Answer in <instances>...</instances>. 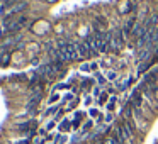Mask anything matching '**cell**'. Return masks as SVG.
<instances>
[{"label": "cell", "mask_w": 158, "mask_h": 144, "mask_svg": "<svg viewBox=\"0 0 158 144\" xmlns=\"http://www.w3.org/2000/svg\"><path fill=\"white\" fill-rule=\"evenodd\" d=\"M90 103H92V98H90V97H87V98H85V105H90Z\"/></svg>", "instance_id": "obj_11"}, {"label": "cell", "mask_w": 158, "mask_h": 144, "mask_svg": "<svg viewBox=\"0 0 158 144\" xmlns=\"http://www.w3.org/2000/svg\"><path fill=\"white\" fill-rule=\"evenodd\" d=\"M90 115H92V117H97V115H99V112H97L95 109H92V110H90ZM99 117H100V115H99Z\"/></svg>", "instance_id": "obj_8"}, {"label": "cell", "mask_w": 158, "mask_h": 144, "mask_svg": "<svg viewBox=\"0 0 158 144\" xmlns=\"http://www.w3.org/2000/svg\"><path fill=\"white\" fill-rule=\"evenodd\" d=\"M97 80H99V83H106V80H104V76H99V75H97Z\"/></svg>", "instance_id": "obj_10"}, {"label": "cell", "mask_w": 158, "mask_h": 144, "mask_svg": "<svg viewBox=\"0 0 158 144\" xmlns=\"http://www.w3.org/2000/svg\"><path fill=\"white\" fill-rule=\"evenodd\" d=\"M150 53H151V49H148V48L141 49L139 54H138V59H139V61H144V59H146L148 56H150Z\"/></svg>", "instance_id": "obj_3"}, {"label": "cell", "mask_w": 158, "mask_h": 144, "mask_svg": "<svg viewBox=\"0 0 158 144\" xmlns=\"http://www.w3.org/2000/svg\"><path fill=\"white\" fill-rule=\"evenodd\" d=\"M97 66H99L97 63H92V65H90V70H97Z\"/></svg>", "instance_id": "obj_14"}, {"label": "cell", "mask_w": 158, "mask_h": 144, "mask_svg": "<svg viewBox=\"0 0 158 144\" xmlns=\"http://www.w3.org/2000/svg\"><path fill=\"white\" fill-rule=\"evenodd\" d=\"M80 70H82V71H90V65H87V63H85V65L80 66Z\"/></svg>", "instance_id": "obj_6"}, {"label": "cell", "mask_w": 158, "mask_h": 144, "mask_svg": "<svg viewBox=\"0 0 158 144\" xmlns=\"http://www.w3.org/2000/svg\"><path fill=\"white\" fill-rule=\"evenodd\" d=\"M70 127V124H68V120H63V124H61V129L65 130V129H68Z\"/></svg>", "instance_id": "obj_7"}, {"label": "cell", "mask_w": 158, "mask_h": 144, "mask_svg": "<svg viewBox=\"0 0 158 144\" xmlns=\"http://www.w3.org/2000/svg\"><path fill=\"white\" fill-rule=\"evenodd\" d=\"M77 51H78V56H89L90 54V48L87 42H78L77 44Z\"/></svg>", "instance_id": "obj_2"}, {"label": "cell", "mask_w": 158, "mask_h": 144, "mask_svg": "<svg viewBox=\"0 0 158 144\" xmlns=\"http://www.w3.org/2000/svg\"><path fill=\"white\" fill-rule=\"evenodd\" d=\"M107 78H109L110 82H114V80L117 78V73L116 71H107Z\"/></svg>", "instance_id": "obj_5"}, {"label": "cell", "mask_w": 158, "mask_h": 144, "mask_svg": "<svg viewBox=\"0 0 158 144\" xmlns=\"http://www.w3.org/2000/svg\"><path fill=\"white\" fill-rule=\"evenodd\" d=\"M95 42H97V48H99V51L100 53H106L107 49H109V46H110V34H102V32H97L95 36Z\"/></svg>", "instance_id": "obj_1"}, {"label": "cell", "mask_w": 158, "mask_h": 144, "mask_svg": "<svg viewBox=\"0 0 158 144\" xmlns=\"http://www.w3.org/2000/svg\"><path fill=\"white\" fill-rule=\"evenodd\" d=\"M110 120H112V115H110V114H107V115H106V122H110Z\"/></svg>", "instance_id": "obj_12"}, {"label": "cell", "mask_w": 158, "mask_h": 144, "mask_svg": "<svg viewBox=\"0 0 158 144\" xmlns=\"http://www.w3.org/2000/svg\"><path fill=\"white\" fill-rule=\"evenodd\" d=\"M106 144H117V141H116V139H109Z\"/></svg>", "instance_id": "obj_13"}, {"label": "cell", "mask_w": 158, "mask_h": 144, "mask_svg": "<svg viewBox=\"0 0 158 144\" xmlns=\"http://www.w3.org/2000/svg\"><path fill=\"white\" fill-rule=\"evenodd\" d=\"M121 46H123V36L119 34V36H117V38H116V39H114V41H112V48L119 49Z\"/></svg>", "instance_id": "obj_4"}, {"label": "cell", "mask_w": 158, "mask_h": 144, "mask_svg": "<svg viewBox=\"0 0 158 144\" xmlns=\"http://www.w3.org/2000/svg\"><path fill=\"white\" fill-rule=\"evenodd\" d=\"M107 100V93H100V102H106Z\"/></svg>", "instance_id": "obj_9"}]
</instances>
